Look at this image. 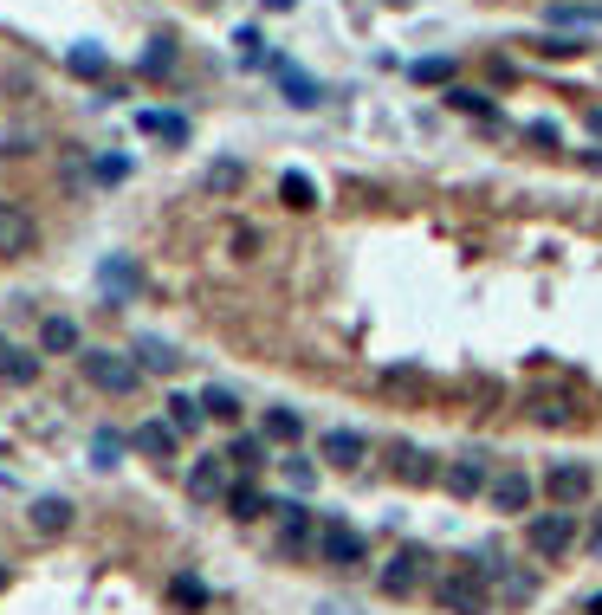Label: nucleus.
Wrapping results in <instances>:
<instances>
[{"label":"nucleus","instance_id":"nucleus-1","mask_svg":"<svg viewBox=\"0 0 602 615\" xmlns=\"http://www.w3.org/2000/svg\"><path fill=\"white\" fill-rule=\"evenodd\" d=\"M434 603L441 615H492V583L480 564H454L441 583H434Z\"/></svg>","mask_w":602,"mask_h":615},{"label":"nucleus","instance_id":"nucleus-2","mask_svg":"<svg viewBox=\"0 0 602 615\" xmlns=\"http://www.w3.org/2000/svg\"><path fill=\"white\" fill-rule=\"evenodd\" d=\"M78 376L91 382V389L104 395H136L143 389V369H136V357H123V350H78Z\"/></svg>","mask_w":602,"mask_h":615},{"label":"nucleus","instance_id":"nucleus-3","mask_svg":"<svg viewBox=\"0 0 602 615\" xmlns=\"http://www.w3.org/2000/svg\"><path fill=\"white\" fill-rule=\"evenodd\" d=\"M272 551H279L285 564L318 557V512H311L305 499H285V505H279V544H272Z\"/></svg>","mask_w":602,"mask_h":615},{"label":"nucleus","instance_id":"nucleus-4","mask_svg":"<svg viewBox=\"0 0 602 615\" xmlns=\"http://www.w3.org/2000/svg\"><path fill=\"white\" fill-rule=\"evenodd\" d=\"M538 492L557 505V512H577V505L596 492V473L583 467V460H551V467H544V480H538Z\"/></svg>","mask_w":602,"mask_h":615},{"label":"nucleus","instance_id":"nucleus-5","mask_svg":"<svg viewBox=\"0 0 602 615\" xmlns=\"http://www.w3.org/2000/svg\"><path fill=\"white\" fill-rule=\"evenodd\" d=\"M363 557H369V544L357 525H344V518H324L318 525V564L324 570H363Z\"/></svg>","mask_w":602,"mask_h":615},{"label":"nucleus","instance_id":"nucleus-6","mask_svg":"<svg viewBox=\"0 0 602 615\" xmlns=\"http://www.w3.org/2000/svg\"><path fill=\"white\" fill-rule=\"evenodd\" d=\"M525 544H531V557H551V564H557V557L577 544V512H557V505H551V512H538L525 525Z\"/></svg>","mask_w":602,"mask_h":615},{"label":"nucleus","instance_id":"nucleus-7","mask_svg":"<svg viewBox=\"0 0 602 615\" xmlns=\"http://www.w3.org/2000/svg\"><path fill=\"white\" fill-rule=\"evenodd\" d=\"M39 253V221H33V208H20V201H7L0 195V259H33Z\"/></svg>","mask_w":602,"mask_h":615},{"label":"nucleus","instance_id":"nucleus-8","mask_svg":"<svg viewBox=\"0 0 602 615\" xmlns=\"http://www.w3.org/2000/svg\"><path fill=\"white\" fill-rule=\"evenodd\" d=\"M98 292H104V305H136V292H143V266H136L130 253H104L98 259Z\"/></svg>","mask_w":602,"mask_h":615},{"label":"nucleus","instance_id":"nucleus-9","mask_svg":"<svg viewBox=\"0 0 602 615\" xmlns=\"http://www.w3.org/2000/svg\"><path fill=\"white\" fill-rule=\"evenodd\" d=\"M421 577H428V551H421V544H402V551L376 570V590L382 596H415Z\"/></svg>","mask_w":602,"mask_h":615},{"label":"nucleus","instance_id":"nucleus-10","mask_svg":"<svg viewBox=\"0 0 602 615\" xmlns=\"http://www.w3.org/2000/svg\"><path fill=\"white\" fill-rule=\"evenodd\" d=\"M441 480H447V492H454V499H480V492L492 486V454H486V447H467L460 460H447Z\"/></svg>","mask_w":602,"mask_h":615},{"label":"nucleus","instance_id":"nucleus-11","mask_svg":"<svg viewBox=\"0 0 602 615\" xmlns=\"http://www.w3.org/2000/svg\"><path fill=\"white\" fill-rule=\"evenodd\" d=\"M227 480H234L227 454H201L195 467H188V499H195V505H214V499H227V492H234Z\"/></svg>","mask_w":602,"mask_h":615},{"label":"nucleus","instance_id":"nucleus-12","mask_svg":"<svg viewBox=\"0 0 602 615\" xmlns=\"http://www.w3.org/2000/svg\"><path fill=\"white\" fill-rule=\"evenodd\" d=\"M473 564L486 570V583L499 590V603H505V609H525L531 596H538V577H531V570H518V564H505V557H499V570H492L486 557H473Z\"/></svg>","mask_w":602,"mask_h":615},{"label":"nucleus","instance_id":"nucleus-13","mask_svg":"<svg viewBox=\"0 0 602 615\" xmlns=\"http://www.w3.org/2000/svg\"><path fill=\"white\" fill-rule=\"evenodd\" d=\"M531 492H538V486H531V473L499 467V473H492V486H486V505L512 518V512H531Z\"/></svg>","mask_w":602,"mask_h":615},{"label":"nucleus","instance_id":"nucleus-14","mask_svg":"<svg viewBox=\"0 0 602 615\" xmlns=\"http://www.w3.org/2000/svg\"><path fill=\"white\" fill-rule=\"evenodd\" d=\"M363 454H369V441H363L357 428H331V434L318 441V460H324V467H337V473L363 467Z\"/></svg>","mask_w":602,"mask_h":615},{"label":"nucleus","instance_id":"nucleus-15","mask_svg":"<svg viewBox=\"0 0 602 615\" xmlns=\"http://www.w3.org/2000/svg\"><path fill=\"white\" fill-rule=\"evenodd\" d=\"M26 525H33L39 538H59V531H72V499H65V492H39V499L26 505Z\"/></svg>","mask_w":602,"mask_h":615},{"label":"nucleus","instance_id":"nucleus-16","mask_svg":"<svg viewBox=\"0 0 602 615\" xmlns=\"http://www.w3.org/2000/svg\"><path fill=\"white\" fill-rule=\"evenodd\" d=\"M130 357H136V369H143V376H175V369H182V350H175L169 337H136Z\"/></svg>","mask_w":602,"mask_h":615},{"label":"nucleus","instance_id":"nucleus-17","mask_svg":"<svg viewBox=\"0 0 602 615\" xmlns=\"http://www.w3.org/2000/svg\"><path fill=\"white\" fill-rule=\"evenodd\" d=\"M272 72H279V91H285L292 111H318V104H324V85L311 72H298V65H272Z\"/></svg>","mask_w":602,"mask_h":615},{"label":"nucleus","instance_id":"nucleus-18","mask_svg":"<svg viewBox=\"0 0 602 615\" xmlns=\"http://www.w3.org/2000/svg\"><path fill=\"white\" fill-rule=\"evenodd\" d=\"M259 434L279 441V447H298V441H305V415H298L292 402H272L266 415H259Z\"/></svg>","mask_w":602,"mask_h":615},{"label":"nucleus","instance_id":"nucleus-19","mask_svg":"<svg viewBox=\"0 0 602 615\" xmlns=\"http://www.w3.org/2000/svg\"><path fill=\"white\" fill-rule=\"evenodd\" d=\"M130 447H136V454H143V460H175V428H169V421H136V434H130Z\"/></svg>","mask_w":602,"mask_h":615},{"label":"nucleus","instance_id":"nucleus-20","mask_svg":"<svg viewBox=\"0 0 602 615\" xmlns=\"http://www.w3.org/2000/svg\"><path fill=\"white\" fill-rule=\"evenodd\" d=\"M85 350V337H78L72 318H46L39 324V357H78Z\"/></svg>","mask_w":602,"mask_h":615},{"label":"nucleus","instance_id":"nucleus-21","mask_svg":"<svg viewBox=\"0 0 602 615\" xmlns=\"http://www.w3.org/2000/svg\"><path fill=\"white\" fill-rule=\"evenodd\" d=\"M227 467L253 480V473L266 467V434H259V428H253V434H234V441H227Z\"/></svg>","mask_w":602,"mask_h":615},{"label":"nucleus","instance_id":"nucleus-22","mask_svg":"<svg viewBox=\"0 0 602 615\" xmlns=\"http://www.w3.org/2000/svg\"><path fill=\"white\" fill-rule=\"evenodd\" d=\"M279 201H285L292 214H311V208H318V182H311L305 169H285V175H279Z\"/></svg>","mask_w":602,"mask_h":615},{"label":"nucleus","instance_id":"nucleus-23","mask_svg":"<svg viewBox=\"0 0 602 615\" xmlns=\"http://www.w3.org/2000/svg\"><path fill=\"white\" fill-rule=\"evenodd\" d=\"M266 505H272V499H266L253 480H246V486L234 480V492H227V518H234V525H253V518H266Z\"/></svg>","mask_w":602,"mask_h":615},{"label":"nucleus","instance_id":"nucleus-24","mask_svg":"<svg viewBox=\"0 0 602 615\" xmlns=\"http://www.w3.org/2000/svg\"><path fill=\"white\" fill-rule=\"evenodd\" d=\"M136 130L156 136V143H188V117L175 111H136Z\"/></svg>","mask_w":602,"mask_h":615},{"label":"nucleus","instance_id":"nucleus-25","mask_svg":"<svg viewBox=\"0 0 602 615\" xmlns=\"http://www.w3.org/2000/svg\"><path fill=\"white\" fill-rule=\"evenodd\" d=\"M395 473H402L408 486H428V480H441V467H434V454H421V447H395Z\"/></svg>","mask_w":602,"mask_h":615},{"label":"nucleus","instance_id":"nucleus-26","mask_svg":"<svg viewBox=\"0 0 602 615\" xmlns=\"http://www.w3.org/2000/svg\"><path fill=\"white\" fill-rule=\"evenodd\" d=\"M162 421H169L175 434H201L208 408H201V395H182V389H175V395H169V415H162Z\"/></svg>","mask_w":602,"mask_h":615},{"label":"nucleus","instance_id":"nucleus-27","mask_svg":"<svg viewBox=\"0 0 602 615\" xmlns=\"http://www.w3.org/2000/svg\"><path fill=\"white\" fill-rule=\"evenodd\" d=\"M0 382H7V389H33L39 382V350H7V357H0Z\"/></svg>","mask_w":602,"mask_h":615},{"label":"nucleus","instance_id":"nucleus-28","mask_svg":"<svg viewBox=\"0 0 602 615\" xmlns=\"http://www.w3.org/2000/svg\"><path fill=\"white\" fill-rule=\"evenodd\" d=\"M65 72H72V78H104V72H111V52L85 39V46H72V52H65Z\"/></svg>","mask_w":602,"mask_h":615},{"label":"nucleus","instance_id":"nucleus-29","mask_svg":"<svg viewBox=\"0 0 602 615\" xmlns=\"http://www.w3.org/2000/svg\"><path fill=\"white\" fill-rule=\"evenodd\" d=\"M240 182H246V162H240V156H221V162H208V175H201V188H208V195H234Z\"/></svg>","mask_w":602,"mask_h":615},{"label":"nucleus","instance_id":"nucleus-30","mask_svg":"<svg viewBox=\"0 0 602 615\" xmlns=\"http://www.w3.org/2000/svg\"><path fill=\"white\" fill-rule=\"evenodd\" d=\"M201 408H208V421H234V428H240V395L227 389V382H214V389H201Z\"/></svg>","mask_w":602,"mask_h":615},{"label":"nucleus","instance_id":"nucleus-31","mask_svg":"<svg viewBox=\"0 0 602 615\" xmlns=\"http://www.w3.org/2000/svg\"><path fill=\"white\" fill-rule=\"evenodd\" d=\"M136 72H143V78H169L175 72V46H169V39H149V52H143Z\"/></svg>","mask_w":602,"mask_h":615},{"label":"nucleus","instance_id":"nucleus-32","mask_svg":"<svg viewBox=\"0 0 602 615\" xmlns=\"http://www.w3.org/2000/svg\"><path fill=\"white\" fill-rule=\"evenodd\" d=\"M169 603L175 609H208V583H201V577H175L169 583Z\"/></svg>","mask_w":602,"mask_h":615},{"label":"nucleus","instance_id":"nucleus-33","mask_svg":"<svg viewBox=\"0 0 602 615\" xmlns=\"http://www.w3.org/2000/svg\"><path fill=\"white\" fill-rule=\"evenodd\" d=\"M447 104L467 111V117H492V98H486V91H473V85H447Z\"/></svg>","mask_w":602,"mask_h":615},{"label":"nucleus","instance_id":"nucleus-34","mask_svg":"<svg viewBox=\"0 0 602 615\" xmlns=\"http://www.w3.org/2000/svg\"><path fill=\"white\" fill-rule=\"evenodd\" d=\"M525 143H538V149H564V130H557L551 117H531V123H525Z\"/></svg>","mask_w":602,"mask_h":615},{"label":"nucleus","instance_id":"nucleus-35","mask_svg":"<svg viewBox=\"0 0 602 615\" xmlns=\"http://www.w3.org/2000/svg\"><path fill=\"white\" fill-rule=\"evenodd\" d=\"M285 480H292V492H311L318 486V467H311L305 454H285Z\"/></svg>","mask_w":602,"mask_h":615},{"label":"nucleus","instance_id":"nucleus-36","mask_svg":"<svg viewBox=\"0 0 602 615\" xmlns=\"http://www.w3.org/2000/svg\"><path fill=\"white\" fill-rule=\"evenodd\" d=\"M551 26H602V7H551Z\"/></svg>","mask_w":602,"mask_h":615},{"label":"nucleus","instance_id":"nucleus-37","mask_svg":"<svg viewBox=\"0 0 602 615\" xmlns=\"http://www.w3.org/2000/svg\"><path fill=\"white\" fill-rule=\"evenodd\" d=\"M234 46H240V59H246V65H266V39H259L253 26H240V33H234Z\"/></svg>","mask_w":602,"mask_h":615},{"label":"nucleus","instance_id":"nucleus-38","mask_svg":"<svg viewBox=\"0 0 602 615\" xmlns=\"http://www.w3.org/2000/svg\"><path fill=\"white\" fill-rule=\"evenodd\" d=\"M415 78H421V85H441V78H454V59H421Z\"/></svg>","mask_w":602,"mask_h":615},{"label":"nucleus","instance_id":"nucleus-39","mask_svg":"<svg viewBox=\"0 0 602 615\" xmlns=\"http://www.w3.org/2000/svg\"><path fill=\"white\" fill-rule=\"evenodd\" d=\"M531 421H544V428H564L570 408H564V402H538V408H531Z\"/></svg>","mask_w":602,"mask_h":615},{"label":"nucleus","instance_id":"nucleus-40","mask_svg":"<svg viewBox=\"0 0 602 615\" xmlns=\"http://www.w3.org/2000/svg\"><path fill=\"white\" fill-rule=\"evenodd\" d=\"M123 175H130V162H123V156H98V182H123Z\"/></svg>","mask_w":602,"mask_h":615},{"label":"nucleus","instance_id":"nucleus-41","mask_svg":"<svg viewBox=\"0 0 602 615\" xmlns=\"http://www.w3.org/2000/svg\"><path fill=\"white\" fill-rule=\"evenodd\" d=\"M538 52H544V59H577V52H583V46H577V39H544V46H538Z\"/></svg>","mask_w":602,"mask_h":615},{"label":"nucleus","instance_id":"nucleus-42","mask_svg":"<svg viewBox=\"0 0 602 615\" xmlns=\"http://www.w3.org/2000/svg\"><path fill=\"white\" fill-rule=\"evenodd\" d=\"M117 447H123L117 434H98V467H117Z\"/></svg>","mask_w":602,"mask_h":615},{"label":"nucleus","instance_id":"nucleus-43","mask_svg":"<svg viewBox=\"0 0 602 615\" xmlns=\"http://www.w3.org/2000/svg\"><path fill=\"white\" fill-rule=\"evenodd\" d=\"M259 7H266V13H292V0H259Z\"/></svg>","mask_w":602,"mask_h":615},{"label":"nucleus","instance_id":"nucleus-44","mask_svg":"<svg viewBox=\"0 0 602 615\" xmlns=\"http://www.w3.org/2000/svg\"><path fill=\"white\" fill-rule=\"evenodd\" d=\"M590 551H596V557H602V525H596V538H590Z\"/></svg>","mask_w":602,"mask_h":615},{"label":"nucleus","instance_id":"nucleus-45","mask_svg":"<svg viewBox=\"0 0 602 615\" xmlns=\"http://www.w3.org/2000/svg\"><path fill=\"white\" fill-rule=\"evenodd\" d=\"M590 130H596V136H602V111H590Z\"/></svg>","mask_w":602,"mask_h":615},{"label":"nucleus","instance_id":"nucleus-46","mask_svg":"<svg viewBox=\"0 0 602 615\" xmlns=\"http://www.w3.org/2000/svg\"><path fill=\"white\" fill-rule=\"evenodd\" d=\"M590 615H602V596H590Z\"/></svg>","mask_w":602,"mask_h":615},{"label":"nucleus","instance_id":"nucleus-47","mask_svg":"<svg viewBox=\"0 0 602 615\" xmlns=\"http://www.w3.org/2000/svg\"><path fill=\"white\" fill-rule=\"evenodd\" d=\"M0 590H7V564H0Z\"/></svg>","mask_w":602,"mask_h":615},{"label":"nucleus","instance_id":"nucleus-48","mask_svg":"<svg viewBox=\"0 0 602 615\" xmlns=\"http://www.w3.org/2000/svg\"><path fill=\"white\" fill-rule=\"evenodd\" d=\"M0 357H7V344H0Z\"/></svg>","mask_w":602,"mask_h":615},{"label":"nucleus","instance_id":"nucleus-49","mask_svg":"<svg viewBox=\"0 0 602 615\" xmlns=\"http://www.w3.org/2000/svg\"><path fill=\"white\" fill-rule=\"evenodd\" d=\"M201 7H214V0H201Z\"/></svg>","mask_w":602,"mask_h":615}]
</instances>
